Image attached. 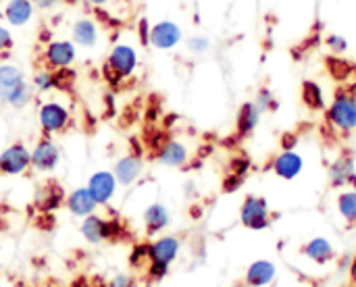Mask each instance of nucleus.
<instances>
[{
  "mask_svg": "<svg viewBox=\"0 0 356 287\" xmlns=\"http://www.w3.org/2000/svg\"><path fill=\"white\" fill-rule=\"evenodd\" d=\"M140 67V52L136 46L119 42L111 48L104 67H102V75L104 79L113 85L119 88L123 81H127L129 77H134V73Z\"/></svg>",
  "mask_w": 356,
  "mask_h": 287,
  "instance_id": "nucleus-1",
  "label": "nucleus"
},
{
  "mask_svg": "<svg viewBox=\"0 0 356 287\" xmlns=\"http://www.w3.org/2000/svg\"><path fill=\"white\" fill-rule=\"evenodd\" d=\"M325 119L338 133L356 131V94L338 90L325 106Z\"/></svg>",
  "mask_w": 356,
  "mask_h": 287,
  "instance_id": "nucleus-2",
  "label": "nucleus"
},
{
  "mask_svg": "<svg viewBox=\"0 0 356 287\" xmlns=\"http://www.w3.org/2000/svg\"><path fill=\"white\" fill-rule=\"evenodd\" d=\"M38 123L44 136H56L69 127L71 113L65 104L56 100H48V102H42L38 108Z\"/></svg>",
  "mask_w": 356,
  "mask_h": 287,
  "instance_id": "nucleus-3",
  "label": "nucleus"
},
{
  "mask_svg": "<svg viewBox=\"0 0 356 287\" xmlns=\"http://www.w3.org/2000/svg\"><path fill=\"white\" fill-rule=\"evenodd\" d=\"M240 223L246 229L263 231L271 225V208L263 196H246L240 206Z\"/></svg>",
  "mask_w": 356,
  "mask_h": 287,
  "instance_id": "nucleus-4",
  "label": "nucleus"
},
{
  "mask_svg": "<svg viewBox=\"0 0 356 287\" xmlns=\"http://www.w3.org/2000/svg\"><path fill=\"white\" fill-rule=\"evenodd\" d=\"M77 60V46L71 40H50L42 48V65L48 69H71Z\"/></svg>",
  "mask_w": 356,
  "mask_h": 287,
  "instance_id": "nucleus-5",
  "label": "nucleus"
},
{
  "mask_svg": "<svg viewBox=\"0 0 356 287\" xmlns=\"http://www.w3.org/2000/svg\"><path fill=\"white\" fill-rule=\"evenodd\" d=\"M119 229H121L119 219H104L96 213L81 219V227H79L83 240L92 246L102 244L106 240H113L115 236H119Z\"/></svg>",
  "mask_w": 356,
  "mask_h": 287,
  "instance_id": "nucleus-6",
  "label": "nucleus"
},
{
  "mask_svg": "<svg viewBox=\"0 0 356 287\" xmlns=\"http://www.w3.org/2000/svg\"><path fill=\"white\" fill-rule=\"evenodd\" d=\"M31 169V150L23 142H15L0 152V173L8 177L23 175Z\"/></svg>",
  "mask_w": 356,
  "mask_h": 287,
  "instance_id": "nucleus-7",
  "label": "nucleus"
},
{
  "mask_svg": "<svg viewBox=\"0 0 356 287\" xmlns=\"http://www.w3.org/2000/svg\"><path fill=\"white\" fill-rule=\"evenodd\" d=\"M181 42H184V31L175 21L163 19L150 25V46L154 50H163V52L175 50Z\"/></svg>",
  "mask_w": 356,
  "mask_h": 287,
  "instance_id": "nucleus-8",
  "label": "nucleus"
},
{
  "mask_svg": "<svg viewBox=\"0 0 356 287\" xmlns=\"http://www.w3.org/2000/svg\"><path fill=\"white\" fill-rule=\"evenodd\" d=\"M60 163V148L50 136H44L35 142L31 150V169L38 173H52Z\"/></svg>",
  "mask_w": 356,
  "mask_h": 287,
  "instance_id": "nucleus-9",
  "label": "nucleus"
},
{
  "mask_svg": "<svg viewBox=\"0 0 356 287\" xmlns=\"http://www.w3.org/2000/svg\"><path fill=\"white\" fill-rule=\"evenodd\" d=\"M179 250H181L179 238H175V236H161V238H156V240H152L148 244V263L171 267L175 263V259L179 256Z\"/></svg>",
  "mask_w": 356,
  "mask_h": 287,
  "instance_id": "nucleus-10",
  "label": "nucleus"
},
{
  "mask_svg": "<svg viewBox=\"0 0 356 287\" xmlns=\"http://www.w3.org/2000/svg\"><path fill=\"white\" fill-rule=\"evenodd\" d=\"M271 171L284 181H294L305 171V158L296 150H282L271 161Z\"/></svg>",
  "mask_w": 356,
  "mask_h": 287,
  "instance_id": "nucleus-11",
  "label": "nucleus"
},
{
  "mask_svg": "<svg viewBox=\"0 0 356 287\" xmlns=\"http://www.w3.org/2000/svg\"><path fill=\"white\" fill-rule=\"evenodd\" d=\"M117 186L119 183H117L113 171H96V173L90 175L86 188L90 190V194H92V198L96 200L98 206H106L115 198Z\"/></svg>",
  "mask_w": 356,
  "mask_h": 287,
  "instance_id": "nucleus-12",
  "label": "nucleus"
},
{
  "mask_svg": "<svg viewBox=\"0 0 356 287\" xmlns=\"http://www.w3.org/2000/svg\"><path fill=\"white\" fill-rule=\"evenodd\" d=\"M142 173H144V161L138 152L121 156L113 167V175H115L117 183L123 188H131L134 183H138Z\"/></svg>",
  "mask_w": 356,
  "mask_h": 287,
  "instance_id": "nucleus-13",
  "label": "nucleus"
},
{
  "mask_svg": "<svg viewBox=\"0 0 356 287\" xmlns=\"http://www.w3.org/2000/svg\"><path fill=\"white\" fill-rule=\"evenodd\" d=\"M98 40H100V29H98V23L92 17H79V19L73 21V25H71V42L77 48L92 50V48L98 46Z\"/></svg>",
  "mask_w": 356,
  "mask_h": 287,
  "instance_id": "nucleus-14",
  "label": "nucleus"
},
{
  "mask_svg": "<svg viewBox=\"0 0 356 287\" xmlns=\"http://www.w3.org/2000/svg\"><path fill=\"white\" fill-rule=\"evenodd\" d=\"M156 161L163 167H171V169H179L184 165H188L190 161V150L184 142L179 140H165L161 142V146L156 148Z\"/></svg>",
  "mask_w": 356,
  "mask_h": 287,
  "instance_id": "nucleus-15",
  "label": "nucleus"
},
{
  "mask_svg": "<svg viewBox=\"0 0 356 287\" xmlns=\"http://www.w3.org/2000/svg\"><path fill=\"white\" fill-rule=\"evenodd\" d=\"M65 206H67V211H69L73 217H77V219H86V217L94 215L96 208H98V204H96V200L92 198V194H90L88 188H75V190H71V192L65 196Z\"/></svg>",
  "mask_w": 356,
  "mask_h": 287,
  "instance_id": "nucleus-16",
  "label": "nucleus"
},
{
  "mask_svg": "<svg viewBox=\"0 0 356 287\" xmlns=\"http://www.w3.org/2000/svg\"><path fill=\"white\" fill-rule=\"evenodd\" d=\"M25 73L13 63H0V102L6 104L10 96L25 83Z\"/></svg>",
  "mask_w": 356,
  "mask_h": 287,
  "instance_id": "nucleus-17",
  "label": "nucleus"
},
{
  "mask_svg": "<svg viewBox=\"0 0 356 287\" xmlns=\"http://www.w3.org/2000/svg\"><path fill=\"white\" fill-rule=\"evenodd\" d=\"M142 221H144V229L148 236H156L161 231H165L171 223V213L165 204L161 202H152L144 208V215H142Z\"/></svg>",
  "mask_w": 356,
  "mask_h": 287,
  "instance_id": "nucleus-18",
  "label": "nucleus"
},
{
  "mask_svg": "<svg viewBox=\"0 0 356 287\" xmlns=\"http://www.w3.org/2000/svg\"><path fill=\"white\" fill-rule=\"evenodd\" d=\"M330 183L334 188H346V186H356V167L355 158L348 154H342L336 158L330 167Z\"/></svg>",
  "mask_w": 356,
  "mask_h": 287,
  "instance_id": "nucleus-19",
  "label": "nucleus"
},
{
  "mask_svg": "<svg viewBox=\"0 0 356 287\" xmlns=\"http://www.w3.org/2000/svg\"><path fill=\"white\" fill-rule=\"evenodd\" d=\"M33 2L31 0H6L2 8V17L10 27H25L33 19Z\"/></svg>",
  "mask_w": 356,
  "mask_h": 287,
  "instance_id": "nucleus-20",
  "label": "nucleus"
},
{
  "mask_svg": "<svg viewBox=\"0 0 356 287\" xmlns=\"http://www.w3.org/2000/svg\"><path fill=\"white\" fill-rule=\"evenodd\" d=\"M261 119H263V113L259 110V106L252 102H242V106L238 108V115H236V131L238 136L246 138L250 133L257 131V127L261 125Z\"/></svg>",
  "mask_w": 356,
  "mask_h": 287,
  "instance_id": "nucleus-21",
  "label": "nucleus"
},
{
  "mask_svg": "<svg viewBox=\"0 0 356 287\" xmlns=\"http://www.w3.org/2000/svg\"><path fill=\"white\" fill-rule=\"evenodd\" d=\"M277 269L271 261H254L248 269H246V286L248 287H267L275 281Z\"/></svg>",
  "mask_w": 356,
  "mask_h": 287,
  "instance_id": "nucleus-22",
  "label": "nucleus"
},
{
  "mask_svg": "<svg viewBox=\"0 0 356 287\" xmlns=\"http://www.w3.org/2000/svg\"><path fill=\"white\" fill-rule=\"evenodd\" d=\"M302 254L309 259V261H313V263H317V265H325V263H330L334 256H336V250H334V246H332V242L327 240V238H313V240H309L305 246H302Z\"/></svg>",
  "mask_w": 356,
  "mask_h": 287,
  "instance_id": "nucleus-23",
  "label": "nucleus"
},
{
  "mask_svg": "<svg viewBox=\"0 0 356 287\" xmlns=\"http://www.w3.org/2000/svg\"><path fill=\"white\" fill-rule=\"evenodd\" d=\"M300 98H302V104L309 108V110H325L327 102H325V92H323V85L315 79H305L302 85H300Z\"/></svg>",
  "mask_w": 356,
  "mask_h": 287,
  "instance_id": "nucleus-24",
  "label": "nucleus"
},
{
  "mask_svg": "<svg viewBox=\"0 0 356 287\" xmlns=\"http://www.w3.org/2000/svg\"><path fill=\"white\" fill-rule=\"evenodd\" d=\"M336 204H338V213H340V217H342L346 223L355 225L356 223V190H344V192H340V196H338Z\"/></svg>",
  "mask_w": 356,
  "mask_h": 287,
  "instance_id": "nucleus-25",
  "label": "nucleus"
},
{
  "mask_svg": "<svg viewBox=\"0 0 356 287\" xmlns=\"http://www.w3.org/2000/svg\"><path fill=\"white\" fill-rule=\"evenodd\" d=\"M63 202H65V194H63V190H60V188H56V183L46 186V188H44V194H42V196H40V200H38L40 208H42V211H46V213L56 211Z\"/></svg>",
  "mask_w": 356,
  "mask_h": 287,
  "instance_id": "nucleus-26",
  "label": "nucleus"
},
{
  "mask_svg": "<svg viewBox=\"0 0 356 287\" xmlns=\"http://www.w3.org/2000/svg\"><path fill=\"white\" fill-rule=\"evenodd\" d=\"M33 100V88H31V83L29 81H25L13 96H10V100L6 102L10 108H15V110H21V108H25V106H29V102Z\"/></svg>",
  "mask_w": 356,
  "mask_h": 287,
  "instance_id": "nucleus-27",
  "label": "nucleus"
},
{
  "mask_svg": "<svg viewBox=\"0 0 356 287\" xmlns=\"http://www.w3.org/2000/svg\"><path fill=\"white\" fill-rule=\"evenodd\" d=\"M254 104L259 106V110L265 115V113H271V110H277V98H275V94L269 90V88H261L259 92H257V98H254Z\"/></svg>",
  "mask_w": 356,
  "mask_h": 287,
  "instance_id": "nucleus-28",
  "label": "nucleus"
},
{
  "mask_svg": "<svg viewBox=\"0 0 356 287\" xmlns=\"http://www.w3.org/2000/svg\"><path fill=\"white\" fill-rule=\"evenodd\" d=\"M186 48L192 52V54H207L211 48H213V42L209 35H202V33H194L186 40Z\"/></svg>",
  "mask_w": 356,
  "mask_h": 287,
  "instance_id": "nucleus-29",
  "label": "nucleus"
},
{
  "mask_svg": "<svg viewBox=\"0 0 356 287\" xmlns=\"http://www.w3.org/2000/svg\"><path fill=\"white\" fill-rule=\"evenodd\" d=\"M325 46H327V50L334 52V54H346L348 48H350L348 40H346L344 35H340V33H330V35L325 38Z\"/></svg>",
  "mask_w": 356,
  "mask_h": 287,
  "instance_id": "nucleus-30",
  "label": "nucleus"
},
{
  "mask_svg": "<svg viewBox=\"0 0 356 287\" xmlns=\"http://www.w3.org/2000/svg\"><path fill=\"white\" fill-rule=\"evenodd\" d=\"M13 46H15V40H13L10 29L4 27V25H0V56L2 54H8L13 50Z\"/></svg>",
  "mask_w": 356,
  "mask_h": 287,
  "instance_id": "nucleus-31",
  "label": "nucleus"
},
{
  "mask_svg": "<svg viewBox=\"0 0 356 287\" xmlns=\"http://www.w3.org/2000/svg\"><path fill=\"white\" fill-rule=\"evenodd\" d=\"M136 31H138V38L142 42V46H150V21L148 19H138V25H136Z\"/></svg>",
  "mask_w": 356,
  "mask_h": 287,
  "instance_id": "nucleus-32",
  "label": "nucleus"
},
{
  "mask_svg": "<svg viewBox=\"0 0 356 287\" xmlns=\"http://www.w3.org/2000/svg\"><path fill=\"white\" fill-rule=\"evenodd\" d=\"M108 287H136V281L129 275H117V277L111 279Z\"/></svg>",
  "mask_w": 356,
  "mask_h": 287,
  "instance_id": "nucleus-33",
  "label": "nucleus"
},
{
  "mask_svg": "<svg viewBox=\"0 0 356 287\" xmlns=\"http://www.w3.org/2000/svg\"><path fill=\"white\" fill-rule=\"evenodd\" d=\"M35 10H52L54 6H58L60 0H31Z\"/></svg>",
  "mask_w": 356,
  "mask_h": 287,
  "instance_id": "nucleus-34",
  "label": "nucleus"
},
{
  "mask_svg": "<svg viewBox=\"0 0 356 287\" xmlns=\"http://www.w3.org/2000/svg\"><path fill=\"white\" fill-rule=\"evenodd\" d=\"M296 144H298V138L294 133L284 136V150H296Z\"/></svg>",
  "mask_w": 356,
  "mask_h": 287,
  "instance_id": "nucleus-35",
  "label": "nucleus"
},
{
  "mask_svg": "<svg viewBox=\"0 0 356 287\" xmlns=\"http://www.w3.org/2000/svg\"><path fill=\"white\" fill-rule=\"evenodd\" d=\"M90 6H96V8H102V6H106V4H111L113 0H86Z\"/></svg>",
  "mask_w": 356,
  "mask_h": 287,
  "instance_id": "nucleus-36",
  "label": "nucleus"
},
{
  "mask_svg": "<svg viewBox=\"0 0 356 287\" xmlns=\"http://www.w3.org/2000/svg\"><path fill=\"white\" fill-rule=\"evenodd\" d=\"M40 40H42V42H44V44H48V42H50V40H52V33H50V31H46V29H44V31H42V33H40Z\"/></svg>",
  "mask_w": 356,
  "mask_h": 287,
  "instance_id": "nucleus-37",
  "label": "nucleus"
},
{
  "mask_svg": "<svg viewBox=\"0 0 356 287\" xmlns=\"http://www.w3.org/2000/svg\"><path fill=\"white\" fill-rule=\"evenodd\" d=\"M0 287H2V286H0Z\"/></svg>",
  "mask_w": 356,
  "mask_h": 287,
  "instance_id": "nucleus-38",
  "label": "nucleus"
}]
</instances>
